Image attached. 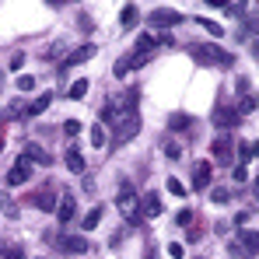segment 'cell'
Masks as SVG:
<instances>
[{"label":"cell","mask_w":259,"mask_h":259,"mask_svg":"<svg viewBox=\"0 0 259 259\" xmlns=\"http://www.w3.org/2000/svg\"><path fill=\"white\" fill-rule=\"evenodd\" d=\"M189 53L200 63H210V67H231L235 63V56L228 49H221V46H189Z\"/></svg>","instance_id":"1"},{"label":"cell","mask_w":259,"mask_h":259,"mask_svg":"<svg viewBox=\"0 0 259 259\" xmlns=\"http://www.w3.org/2000/svg\"><path fill=\"white\" fill-rule=\"evenodd\" d=\"M116 207H119V214L130 217L133 224L140 221V200H137V193H133V186H130V182L123 186V189H119V196H116Z\"/></svg>","instance_id":"2"},{"label":"cell","mask_w":259,"mask_h":259,"mask_svg":"<svg viewBox=\"0 0 259 259\" xmlns=\"http://www.w3.org/2000/svg\"><path fill=\"white\" fill-rule=\"evenodd\" d=\"M175 25H182V14L179 11H172V7L151 11V28H175Z\"/></svg>","instance_id":"3"},{"label":"cell","mask_w":259,"mask_h":259,"mask_svg":"<svg viewBox=\"0 0 259 259\" xmlns=\"http://www.w3.org/2000/svg\"><path fill=\"white\" fill-rule=\"evenodd\" d=\"M28 179H32V161L18 158V161L11 165V172H7V186H25Z\"/></svg>","instance_id":"4"},{"label":"cell","mask_w":259,"mask_h":259,"mask_svg":"<svg viewBox=\"0 0 259 259\" xmlns=\"http://www.w3.org/2000/svg\"><path fill=\"white\" fill-rule=\"evenodd\" d=\"M238 119H242V112H238V109H231V105H221V109L214 112V123H217L221 130L238 126Z\"/></svg>","instance_id":"5"},{"label":"cell","mask_w":259,"mask_h":259,"mask_svg":"<svg viewBox=\"0 0 259 259\" xmlns=\"http://www.w3.org/2000/svg\"><path fill=\"white\" fill-rule=\"evenodd\" d=\"M214 161H217V165H231V161H235V147H231L228 137L214 140Z\"/></svg>","instance_id":"6"},{"label":"cell","mask_w":259,"mask_h":259,"mask_svg":"<svg viewBox=\"0 0 259 259\" xmlns=\"http://www.w3.org/2000/svg\"><path fill=\"white\" fill-rule=\"evenodd\" d=\"M140 214L144 217H161L165 214V203L158 200V193H147V196L140 200Z\"/></svg>","instance_id":"7"},{"label":"cell","mask_w":259,"mask_h":259,"mask_svg":"<svg viewBox=\"0 0 259 259\" xmlns=\"http://www.w3.org/2000/svg\"><path fill=\"white\" fill-rule=\"evenodd\" d=\"M95 53H98V46H95V42H84V46H77V49H74V53L67 56V67H77V63H88V60H91Z\"/></svg>","instance_id":"8"},{"label":"cell","mask_w":259,"mask_h":259,"mask_svg":"<svg viewBox=\"0 0 259 259\" xmlns=\"http://www.w3.org/2000/svg\"><path fill=\"white\" fill-rule=\"evenodd\" d=\"M60 249L63 252H88V238L84 235H60Z\"/></svg>","instance_id":"9"},{"label":"cell","mask_w":259,"mask_h":259,"mask_svg":"<svg viewBox=\"0 0 259 259\" xmlns=\"http://www.w3.org/2000/svg\"><path fill=\"white\" fill-rule=\"evenodd\" d=\"M74 217H77V203H74V200H70V196H67V200H60V203H56V221H60V224H70V221H74Z\"/></svg>","instance_id":"10"},{"label":"cell","mask_w":259,"mask_h":259,"mask_svg":"<svg viewBox=\"0 0 259 259\" xmlns=\"http://www.w3.org/2000/svg\"><path fill=\"white\" fill-rule=\"evenodd\" d=\"M137 130H140V116L137 112H126V119H119V140L137 137Z\"/></svg>","instance_id":"11"},{"label":"cell","mask_w":259,"mask_h":259,"mask_svg":"<svg viewBox=\"0 0 259 259\" xmlns=\"http://www.w3.org/2000/svg\"><path fill=\"white\" fill-rule=\"evenodd\" d=\"M210 186V161H200L193 168V189H207Z\"/></svg>","instance_id":"12"},{"label":"cell","mask_w":259,"mask_h":259,"mask_svg":"<svg viewBox=\"0 0 259 259\" xmlns=\"http://www.w3.org/2000/svg\"><path fill=\"white\" fill-rule=\"evenodd\" d=\"M25 161H32V165H49V154H46L39 144H25V154H21Z\"/></svg>","instance_id":"13"},{"label":"cell","mask_w":259,"mask_h":259,"mask_svg":"<svg viewBox=\"0 0 259 259\" xmlns=\"http://www.w3.org/2000/svg\"><path fill=\"white\" fill-rule=\"evenodd\" d=\"M242 252L245 256H259V231H242Z\"/></svg>","instance_id":"14"},{"label":"cell","mask_w":259,"mask_h":259,"mask_svg":"<svg viewBox=\"0 0 259 259\" xmlns=\"http://www.w3.org/2000/svg\"><path fill=\"white\" fill-rule=\"evenodd\" d=\"M67 168L70 172H84V154L77 147H67Z\"/></svg>","instance_id":"15"},{"label":"cell","mask_w":259,"mask_h":259,"mask_svg":"<svg viewBox=\"0 0 259 259\" xmlns=\"http://www.w3.org/2000/svg\"><path fill=\"white\" fill-rule=\"evenodd\" d=\"M49 102H53V95H42V98L28 102V105H25L21 112H25V116H39V112H46V105H49Z\"/></svg>","instance_id":"16"},{"label":"cell","mask_w":259,"mask_h":259,"mask_svg":"<svg viewBox=\"0 0 259 259\" xmlns=\"http://www.w3.org/2000/svg\"><path fill=\"white\" fill-rule=\"evenodd\" d=\"M123 119V112L116 109V102H105L102 105V123H119Z\"/></svg>","instance_id":"17"},{"label":"cell","mask_w":259,"mask_h":259,"mask_svg":"<svg viewBox=\"0 0 259 259\" xmlns=\"http://www.w3.org/2000/svg\"><path fill=\"white\" fill-rule=\"evenodd\" d=\"M32 203H35L39 210H56V200H53V193H35V196H32Z\"/></svg>","instance_id":"18"},{"label":"cell","mask_w":259,"mask_h":259,"mask_svg":"<svg viewBox=\"0 0 259 259\" xmlns=\"http://www.w3.org/2000/svg\"><path fill=\"white\" fill-rule=\"evenodd\" d=\"M137 18H140V11H137V7H123V14H119V21H123L126 28H133V25H137Z\"/></svg>","instance_id":"19"},{"label":"cell","mask_w":259,"mask_h":259,"mask_svg":"<svg viewBox=\"0 0 259 259\" xmlns=\"http://www.w3.org/2000/svg\"><path fill=\"white\" fill-rule=\"evenodd\" d=\"M88 88H91L88 81H74V84L67 88V95H70V98H84V95H88Z\"/></svg>","instance_id":"20"},{"label":"cell","mask_w":259,"mask_h":259,"mask_svg":"<svg viewBox=\"0 0 259 259\" xmlns=\"http://www.w3.org/2000/svg\"><path fill=\"white\" fill-rule=\"evenodd\" d=\"M98 221H102V207L88 210V214H84V231H91V228H98Z\"/></svg>","instance_id":"21"},{"label":"cell","mask_w":259,"mask_h":259,"mask_svg":"<svg viewBox=\"0 0 259 259\" xmlns=\"http://www.w3.org/2000/svg\"><path fill=\"white\" fill-rule=\"evenodd\" d=\"M200 25H203V28H207V32L214 35V39H221V35H224V28H221L217 21H210V18H200Z\"/></svg>","instance_id":"22"},{"label":"cell","mask_w":259,"mask_h":259,"mask_svg":"<svg viewBox=\"0 0 259 259\" xmlns=\"http://www.w3.org/2000/svg\"><path fill=\"white\" fill-rule=\"evenodd\" d=\"M130 70H133V67H130V56H123V60H119V63L112 67V74H116V77H126Z\"/></svg>","instance_id":"23"},{"label":"cell","mask_w":259,"mask_h":259,"mask_svg":"<svg viewBox=\"0 0 259 259\" xmlns=\"http://www.w3.org/2000/svg\"><path fill=\"white\" fill-rule=\"evenodd\" d=\"M91 144L95 147H105V130L102 126H91Z\"/></svg>","instance_id":"24"},{"label":"cell","mask_w":259,"mask_h":259,"mask_svg":"<svg viewBox=\"0 0 259 259\" xmlns=\"http://www.w3.org/2000/svg\"><path fill=\"white\" fill-rule=\"evenodd\" d=\"M210 200H214V203H228V200H231V193L217 186V189H210Z\"/></svg>","instance_id":"25"},{"label":"cell","mask_w":259,"mask_h":259,"mask_svg":"<svg viewBox=\"0 0 259 259\" xmlns=\"http://www.w3.org/2000/svg\"><path fill=\"white\" fill-rule=\"evenodd\" d=\"M32 88H35V77H28V74L18 77V91H32Z\"/></svg>","instance_id":"26"},{"label":"cell","mask_w":259,"mask_h":259,"mask_svg":"<svg viewBox=\"0 0 259 259\" xmlns=\"http://www.w3.org/2000/svg\"><path fill=\"white\" fill-rule=\"evenodd\" d=\"M63 133H67V137H77V133H81V123H77V119H67V123H63Z\"/></svg>","instance_id":"27"},{"label":"cell","mask_w":259,"mask_h":259,"mask_svg":"<svg viewBox=\"0 0 259 259\" xmlns=\"http://www.w3.org/2000/svg\"><path fill=\"white\" fill-rule=\"evenodd\" d=\"M168 193H172V196H186V186H182L179 179H168Z\"/></svg>","instance_id":"28"},{"label":"cell","mask_w":259,"mask_h":259,"mask_svg":"<svg viewBox=\"0 0 259 259\" xmlns=\"http://www.w3.org/2000/svg\"><path fill=\"white\" fill-rule=\"evenodd\" d=\"M25 60H28V56H25V53H14V56H11V63H7V67H11V70H21V67H25Z\"/></svg>","instance_id":"29"},{"label":"cell","mask_w":259,"mask_h":259,"mask_svg":"<svg viewBox=\"0 0 259 259\" xmlns=\"http://www.w3.org/2000/svg\"><path fill=\"white\" fill-rule=\"evenodd\" d=\"M231 179H235V182H245V179H249V172H245V165H235V172H231Z\"/></svg>","instance_id":"30"},{"label":"cell","mask_w":259,"mask_h":259,"mask_svg":"<svg viewBox=\"0 0 259 259\" xmlns=\"http://www.w3.org/2000/svg\"><path fill=\"white\" fill-rule=\"evenodd\" d=\"M189 221H193V210H179V214H175V224H179V228L189 224Z\"/></svg>","instance_id":"31"},{"label":"cell","mask_w":259,"mask_h":259,"mask_svg":"<svg viewBox=\"0 0 259 259\" xmlns=\"http://www.w3.org/2000/svg\"><path fill=\"white\" fill-rule=\"evenodd\" d=\"M189 126V116H172V130H186Z\"/></svg>","instance_id":"32"},{"label":"cell","mask_w":259,"mask_h":259,"mask_svg":"<svg viewBox=\"0 0 259 259\" xmlns=\"http://www.w3.org/2000/svg\"><path fill=\"white\" fill-rule=\"evenodd\" d=\"M0 207H4V214H7V217H18V207H14V203H11V200H4V203H0Z\"/></svg>","instance_id":"33"},{"label":"cell","mask_w":259,"mask_h":259,"mask_svg":"<svg viewBox=\"0 0 259 259\" xmlns=\"http://www.w3.org/2000/svg\"><path fill=\"white\" fill-rule=\"evenodd\" d=\"M168 256H175V259H182V256H186V252H182V245H179V242H172V245H168Z\"/></svg>","instance_id":"34"},{"label":"cell","mask_w":259,"mask_h":259,"mask_svg":"<svg viewBox=\"0 0 259 259\" xmlns=\"http://www.w3.org/2000/svg\"><path fill=\"white\" fill-rule=\"evenodd\" d=\"M165 154H168V158H179V154H182V147H179V144H168V147H165Z\"/></svg>","instance_id":"35"},{"label":"cell","mask_w":259,"mask_h":259,"mask_svg":"<svg viewBox=\"0 0 259 259\" xmlns=\"http://www.w3.org/2000/svg\"><path fill=\"white\" fill-rule=\"evenodd\" d=\"M256 193H259V179H256Z\"/></svg>","instance_id":"36"}]
</instances>
